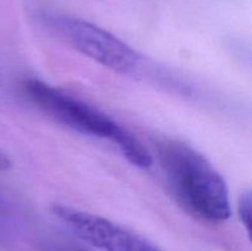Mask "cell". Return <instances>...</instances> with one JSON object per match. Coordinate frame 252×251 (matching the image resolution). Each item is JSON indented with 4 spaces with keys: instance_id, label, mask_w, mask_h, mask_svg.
<instances>
[{
    "instance_id": "cell-1",
    "label": "cell",
    "mask_w": 252,
    "mask_h": 251,
    "mask_svg": "<svg viewBox=\"0 0 252 251\" xmlns=\"http://www.w3.org/2000/svg\"><path fill=\"white\" fill-rule=\"evenodd\" d=\"M154 148L165 182L185 211L209 223H221L230 217L225 180L203 154L170 138L157 140Z\"/></svg>"
},
{
    "instance_id": "cell-2",
    "label": "cell",
    "mask_w": 252,
    "mask_h": 251,
    "mask_svg": "<svg viewBox=\"0 0 252 251\" xmlns=\"http://www.w3.org/2000/svg\"><path fill=\"white\" fill-rule=\"evenodd\" d=\"M22 90L52 120L80 134L107 140L133 166L148 169L153 164L152 154L139 139L95 106L38 79L24 80Z\"/></svg>"
},
{
    "instance_id": "cell-3",
    "label": "cell",
    "mask_w": 252,
    "mask_h": 251,
    "mask_svg": "<svg viewBox=\"0 0 252 251\" xmlns=\"http://www.w3.org/2000/svg\"><path fill=\"white\" fill-rule=\"evenodd\" d=\"M33 20L47 34L115 73L138 76L144 70L142 54L93 22L48 9L36 10Z\"/></svg>"
},
{
    "instance_id": "cell-4",
    "label": "cell",
    "mask_w": 252,
    "mask_h": 251,
    "mask_svg": "<svg viewBox=\"0 0 252 251\" xmlns=\"http://www.w3.org/2000/svg\"><path fill=\"white\" fill-rule=\"evenodd\" d=\"M51 209L74 236L100 251H164L139 234L97 214L64 204H53Z\"/></svg>"
},
{
    "instance_id": "cell-5",
    "label": "cell",
    "mask_w": 252,
    "mask_h": 251,
    "mask_svg": "<svg viewBox=\"0 0 252 251\" xmlns=\"http://www.w3.org/2000/svg\"><path fill=\"white\" fill-rule=\"evenodd\" d=\"M238 214L240 218L241 223L245 225L246 230L250 233L251 230V213H252V199L251 192L245 191L239 196L238 199Z\"/></svg>"
},
{
    "instance_id": "cell-6",
    "label": "cell",
    "mask_w": 252,
    "mask_h": 251,
    "mask_svg": "<svg viewBox=\"0 0 252 251\" xmlns=\"http://www.w3.org/2000/svg\"><path fill=\"white\" fill-rule=\"evenodd\" d=\"M47 251H86L84 249L78 248V246H71V245H53L48 248Z\"/></svg>"
},
{
    "instance_id": "cell-7",
    "label": "cell",
    "mask_w": 252,
    "mask_h": 251,
    "mask_svg": "<svg viewBox=\"0 0 252 251\" xmlns=\"http://www.w3.org/2000/svg\"><path fill=\"white\" fill-rule=\"evenodd\" d=\"M10 166H11V161H10L9 157L0 150V171H5V170L10 169Z\"/></svg>"
}]
</instances>
